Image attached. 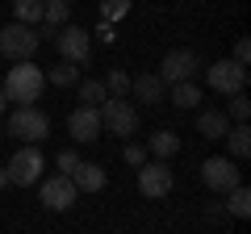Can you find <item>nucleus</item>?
<instances>
[{
    "mask_svg": "<svg viewBox=\"0 0 251 234\" xmlns=\"http://www.w3.org/2000/svg\"><path fill=\"white\" fill-rule=\"evenodd\" d=\"M42 88H46V71L34 67L29 59H17V67H9L4 84H0L4 100H13V105H34V100H42Z\"/></svg>",
    "mask_w": 251,
    "mask_h": 234,
    "instance_id": "nucleus-1",
    "label": "nucleus"
},
{
    "mask_svg": "<svg viewBox=\"0 0 251 234\" xmlns=\"http://www.w3.org/2000/svg\"><path fill=\"white\" fill-rule=\"evenodd\" d=\"M9 134L21 138V142H42V138L50 134V117L38 105H17L9 113Z\"/></svg>",
    "mask_w": 251,
    "mask_h": 234,
    "instance_id": "nucleus-2",
    "label": "nucleus"
},
{
    "mask_svg": "<svg viewBox=\"0 0 251 234\" xmlns=\"http://www.w3.org/2000/svg\"><path fill=\"white\" fill-rule=\"evenodd\" d=\"M42 46V34H38L34 25H21V21H13V25L0 29V54L4 59H34V50Z\"/></svg>",
    "mask_w": 251,
    "mask_h": 234,
    "instance_id": "nucleus-3",
    "label": "nucleus"
},
{
    "mask_svg": "<svg viewBox=\"0 0 251 234\" xmlns=\"http://www.w3.org/2000/svg\"><path fill=\"white\" fill-rule=\"evenodd\" d=\"M42 167H46V159H42V151H38V142H25L9 163H4L9 184H21V188H29V184L42 180Z\"/></svg>",
    "mask_w": 251,
    "mask_h": 234,
    "instance_id": "nucleus-4",
    "label": "nucleus"
},
{
    "mask_svg": "<svg viewBox=\"0 0 251 234\" xmlns=\"http://www.w3.org/2000/svg\"><path fill=\"white\" fill-rule=\"evenodd\" d=\"M100 130H109V134H122L130 138L138 130V109L130 105L126 96H109L105 105H100Z\"/></svg>",
    "mask_w": 251,
    "mask_h": 234,
    "instance_id": "nucleus-5",
    "label": "nucleus"
},
{
    "mask_svg": "<svg viewBox=\"0 0 251 234\" xmlns=\"http://www.w3.org/2000/svg\"><path fill=\"white\" fill-rule=\"evenodd\" d=\"M205 75H209V88L222 92V96H234V92L247 88V67L234 63V59H218V63H209Z\"/></svg>",
    "mask_w": 251,
    "mask_h": 234,
    "instance_id": "nucleus-6",
    "label": "nucleus"
},
{
    "mask_svg": "<svg viewBox=\"0 0 251 234\" xmlns=\"http://www.w3.org/2000/svg\"><path fill=\"white\" fill-rule=\"evenodd\" d=\"M197 67H201L197 50H168V54L159 59V71H155V75L172 88V84H180V80H193V75H197Z\"/></svg>",
    "mask_w": 251,
    "mask_h": 234,
    "instance_id": "nucleus-7",
    "label": "nucleus"
},
{
    "mask_svg": "<svg viewBox=\"0 0 251 234\" xmlns=\"http://www.w3.org/2000/svg\"><path fill=\"white\" fill-rule=\"evenodd\" d=\"M201 180H205L209 192H222V197L234 188V184H243V180H239V167H234V159H226V155H214V159L201 163Z\"/></svg>",
    "mask_w": 251,
    "mask_h": 234,
    "instance_id": "nucleus-8",
    "label": "nucleus"
},
{
    "mask_svg": "<svg viewBox=\"0 0 251 234\" xmlns=\"http://www.w3.org/2000/svg\"><path fill=\"white\" fill-rule=\"evenodd\" d=\"M172 167L163 159H155V163H143L138 167V192H143L147 201H159V197H168L172 192Z\"/></svg>",
    "mask_w": 251,
    "mask_h": 234,
    "instance_id": "nucleus-9",
    "label": "nucleus"
},
{
    "mask_svg": "<svg viewBox=\"0 0 251 234\" xmlns=\"http://www.w3.org/2000/svg\"><path fill=\"white\" fill-rule=\"evenodd\" d=\"M54 46H59V54L67 63H88V54H92V38H88V29H80V25L54 29Z\"/></svg>",
    "mask_w": 251,
    "mask_h": 234,
    "instance_id": "nucleus-10",
    "label": "nucleus"
},
{
    "mask_svg": "<svg viewBox=\"0 0 251 234\" xmlns=\"http://www.w3.org/2000/svg\"><path fill=\"white\" fill-rule=\"evenodd\" d=\"M38 197H42V205L46 209H72L75 205V197H80V192H75V184H72V176H50V180H38Z\"/></svg>",
    "mask_w": 251,
    "mask_h": 234,
    "instance_id": "nucleus-11",
    "label": "nucleus"
},
{
    "mask_svg": "<svg viewBox=\"0 0 251 234\" xmlns=\"http://www.w3.org/2000/svg\"><path fill=\"white\" fill-rule=\"evenodd\" d=\"M67 130H72L75 142H97V138H100V109H92V105L72 109V117H67Z\"/></svg>",
    "mask_w": 251,
    "mask_h": 234,
    "instance_id": "nucleus-12",
    "label": "nucleus"
},
{
    "mask_svg": "<svg viewBox=\"0 0 251 234\" xmlns=\"http://www.w3.org/2000/svg\"><path fill=\"white\" fill-rule=\"evenodd\" d=\"M72 184H75V192H100V188H105V167L80 159L75 171H72Z\"/></svg>",
    "mask_w": 251,
    "mask_h": 234,
    "instance_id": "nucleus-13",
    "label": "nucleus"
},
{
    "mask_svg": "<svg viewBox=\"0 0 251 234\" xmlns=\"http://www.w3.org/2000/svg\"><path fill=\"white\" fill-rule=\"evenodd\" d=\"M130 88H134V96L143 100V105H159V100L168 96V84H163L155 71H147V75H138V80H130Z\"/></svg>",
    "mask_w": 251,
    "mask_h": 234,
    "instance_id": "nucleus-14",
    "label": "nucleus"
},
{
    "mask_svg": "<svg viewBox=\"0 0 251 234\" xmlns=\"http://www.w3.org/2000/svg\"><path fill=\"white\" fill-rule=\"evenodd\" d=\"M230 126H234V121L222 113V109H201V113H197V134H205V138H222Z\"/></svg>",
    "mask_w": 251,
    "mask_h": 234,
    "instance_id": "nucleus-15",
    "label": "nucleus"
},
{
    "mask_svg": "<svg viewBox=\"0 0 251 234\" xmlns=\"http://www.w3.org/2000/svg\"><path fill=\"white\" fill-rule=\"evenodd\" d=\"M226 151H230V159H247L251 155V130H247V121H234L230 130H226Z\"/></svg>",
    "mask_w": 251,
    "mask_h": 234,
    "instance_id": "nucleus-16",
    "label": "nucleus"
},
{
    "mask_svg": "<svg viewBox=\"0 0 251 234\" xmlns=\"http://www.w3.org/2000/svg\"><path fill=\"white\" fill-rule=\"evenodd\" d=\"M147 151H151L155 159H172V155L180 151V134L176 130H155V134L147 138Z\"/></svg>",
    "mask_w": 251,
    "mask_h": 234,
    "instance_id": "nucleus-17",
    "label": "nucleus"
},
{
    "mask_svg": "<svg viewBox=\"0 0 251 234\" xmlns=\"http://www.w3.org/2000/svg\"><path fill=\"white\" fill-rule=\"evenodd\" d=\"M172 105H176V109H197V105H201V88H197L193 80L172 84Z\"/></svg>",
    "mask_w": 251,
    "mask_h": 234,
    "instance_id": "nucleus-18",
    "label": "nucleus"
},
{
    "mask_svg": "<svg viewBox=\"0 0 251 234\" xmlns=\"http://www.w3.org/2000/svg\"><path fill=\"white\" fill-rule=\"evenodd\" d=\"M226 213L230 217H251V192L243 188V184H234V188L226 192Z\"/></svg>",
    "mask_w": 251,
    "mask_h": 234,
    "instance_id": "nucleus-19",
    "label": "nucleus"
},
{
    "mask_svg": "<svg viewBox=\"0 0 251 234\" xmlns=\"http://www.w3.org/2000/svg\"><path fill=\"white\" fill-rule=\"evenodd\" d=\"M42 4L46 0H13V13H17L21 25H38L42 21Z\"/></svg>",
    "mask_w": 251,
    "mask_h": 234,
    "instance_id": "nucleus-20",
    "label": "nucleus"
},
{
    "mask_svg": "<svg viewBox=\"0 0 251 234\" xmlns=\"http://www.w3.org/2000/svg\"><path fill=\"white\" fill-rule=\"evenodd\" d=\"M80 100H84V105H92V109H100V105L109 100L105 80H84V84H80Z\"/></svg>",
    "mask_w": 251,
    "mask_h": 234,
    "instance_id": "nucleus-21",
    "label": "nucleus"
},
{
    "mask_svg": "<svg viewBox=\"0 0 251 234\" xmlns=\"http://www.w3.org/2000/svg\"><path fill=\"white\" fill-rule=\"evenodd\" d=\"M46 80L54 84V88H72V84H80V67L67 63V67H50V75Z\"/></svg>",
    "mask_w": 251,
    "mask_h": 234,
    "instance_id": "nucleus-22",
    "label": "nucleus"
},
{
    "mask_svg": "<svg viewBox=\"0 0 251 234\" xmlns=\"http://www.w3.org/2000/svg\"><path fill=\"white\" fill-rule=\"evenodd\" d=\"M226 117H230V121H247V117H251L247 92H234V96H230V113H226Z\"/></svg>",
    "mask_w": 251,
    "mask_h": 234,
    "instance_id": "nucleus-23",
    "label": "nucleus"
},
{
    "mask_svg": "<svg viewBox=\"0 0 251 234\" xmlns=\"http://www.w3.org/2000/svg\"><path fill=\"white\" fill-rule=\"evenodd\" d=\"M100 13H105V21H122L130 13V0H100Z\"/></svg>",
    "mask_w": 251,
    "mask_h": 234,
    "instance_id": "nucleus-24",
    "label": "nucleus"
},
{
    "mask_svg": "<svg viewBox=\"0 0 251 234\" xmlns=\"http://www.w3.org/2000/svg\"><path fill=\"white\" fill-rule=\"evenodd\" d=\"M105 88H109V96H126V88H130V75H126L122 67H117V71H109Z\"/></svg>",
    "mask_w": 251,
    "mask_h": 234,
    "instance_id": "nucleus-25",
    "label": "nucleus"
},
{
    "mask_svg": "<svg viewBox=\"0 0 251 234\" xmlns=\"http://www.w3.org/2000/svg\"><path fill=\"white\" fill-rule=\"evenodd\" d=\"M122 159L130 163V167H143V163H147V146H134V142H126V146H122Z\"/></svg>",
    "mask_w": 251,
    "mask_h": 234,
    "instance_id": "nucleus-26",
    "label": "nucleus"
},
{
    "mask_svg": "<svg viewBox=\"0 0 251 234\" xmlns=\"http://www.w3.org/2000/svg\"><path fill=\"white\" fill-rule=\"evenodd\" d=\"M75 163H80V155H75V151H59V171H63V176H72Z\"/></svg>",
    "mask_w": 251,
    "mask_h": 234,
    "instance_id": "nucleus-27",
    "label": "nucleus"
},
{
    "mask_svg": "<svg viewBox=\"0 0 251 234\" xmlns=\"http://www.w3.org/2000/svg\"><path fill=\"white\" fill-rule=\"evenodd\" d=\"M234 63H243V67L251 63V42H247V38H239V42H234Z\"/></svg>",
    "mask_w": 251,
    "mask_h": 234,
    "instance_id": "nucleus-28",
    "label": "nucleus"
},
{
    "mask_svg": "<svg viewBox=\"0 0 251 234\" xmlns=\"http://www.w3.org/2000/svg\"><path fill=\"white\" fill-rule=\"evenodd\" d=\"M4 184H9V171H4V167H0V188H4Z\"/></svg>",
    "mask_w": 251,
    "mask_h": 234,
    "instance_id": "nucleus-29",
    "label": "nucleus"
},
{
    "mask_svg": "<svg viewBox=\"0 0 251 234\" xmlns=\"http://www.w3.org/2000/svg\"><path fill=\"white\" fill-rule=\"evenodd\" d=\"M4 109H9V100H4V92H0V117H4Z\"/></svg>",
    "mask_w": 251,
    "mask_h": 234,
    "instance_id": "nucleus-30",
    "label": "nucleus"
},
{
    "mask_svg": "<svg viewBox=\"0 0 251 234\" xmlns=\"http://www.w3.org/2000/svg\"><path fill=\"white\" fill-rule=\"evenodd\" d=\"M46 4H67V0H46Z\"/></svg>",
    "mask_w": 251,
    "mask_h": 234,
    "instance_id": "nucleus-31",
    "label": "nucleus"
}]
</instances>
